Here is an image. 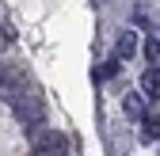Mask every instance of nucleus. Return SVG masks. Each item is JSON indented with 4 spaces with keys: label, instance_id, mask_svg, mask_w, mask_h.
I'll list each match as a JSON object with an SVG mask.
<instances>
[{
    "label": "nucleus",
    "instance_id": "7ed1b4c3",
    "mask_svg": "<svg viewBox=\"0 0 160 156\" xmlns=\"http://www.w3.org/2000/svg\"><path fill=\"white\" fill-rule=\"evenodd\" d=\"M141 91L149 95V99L160 95V69H145V72H141Z\"/></svg>",
    "mask_w": 160,
    "mask_h": 156
},
{
    "label": "nucleus",
    "instance_id": "f03ea898",
    "mask_svg": "<svg viewBox=\"0 0 160 156\" xmlns=\"http://www.w3.org/2000/svg\"><path fill=\"white\" fill-rule=\"evenodd\" d=\"M12 110H15L19 122H38V118H42V103H38V95H19V99L12 103Z\"/></svg>",
    "mask_w": 160,
    "mask_h": 156
},
{
    "label": "nucleus",
    "instance_id": "423d86ee",
    "mask_svg": "<svg viewBox=\"0 0 160 156\" xmlns=\"http://www.w3.org/2000/svg\"><path fill=\"white\" fill-rule=\"evenodd\" d=\"M141 137H145V141H156V137H160V118H156V114H145V129H141Z\"/></svg>",
    "mask_w": 160,
    "mask_h": 156
},
{
    "label": "nucleus",
    "instance_id": "0eeeda50",
    "mask_svg": "<svg viewBox=\"0 0 160 156\" xmlns=\"http://www.w3.org/2000/svg\"><path fill=\"white\" fill-rule=\"evenodd\" d=\"M118 61H122V57H118V53H114V57H111V61H107L103 69H95V80H111V76L118 72Z\"/></svg>",
    "mask_w": 160,
    "mask_h": 156
},
{
    "label": "nucleus",
    "instance_id": "6e6552de",
    "mask_svg": "<svg viewBox=\"0 0 160 156\" xmlns=\"http://www.w3.org/2000/svg\"><path fill=\"white\" fill-rule=\"evenodd\" d=\"M145 57L149 61H160V38H149L145 42Z\"/></svg>",
    "mask_w": 160,
    "mask_h": 156
},
{
    "label": "nucleus",
    "instance_id": "f257e3e1",
    "mask_svg": "<svg viewBox=\"0 0 160 156\" xmlns=\"http://www.w3.org/2000/svg\"><path fill=\"white\" fill-rule=\"evenodd\" d=\"M31 141H34L38 156H69V137L57 129H34Z\"/></svg>",
    "mask_w": 160,
    "mask_h": 156
},
{
    "label": "nucleus",
    "instance_id": "20e7f679",
    "mask_svg": "<svg viewBox=\"0 0 160 156\" xmlns=\"http://www.w3.org/2000/svg\"><path fill=\"white\" fill-rule=\"evenodd\" d=\"M122 110L130 114V118H145V99H141V95H126V99H122Z\"/></svg>",
    "mask_w": 160,
    "mask_h": 156
},
{
    "label": "nucleus",
    "instance_id": "39448f33",
    "mask_svg": "<svg viewBox=\"0 0 160 156\" xmlns=\"http://www.w3.org/2000/svg\"><path fill=\"white\" fill-rule=\"evenodd\" d=\"M133 50H137V31H126L122 38H118V57H133Z\"/></svg>",
    "mask_w": 160,
    "mask_h": 156
}]
</instances>
